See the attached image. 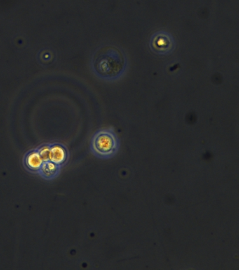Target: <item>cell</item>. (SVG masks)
I'll return each instance as SVG.
<instances>
[{
	"instance_id": "6da1fadb",
	"label": "cell",
	"mask_w": 239,
	"mask_h": 270,
	"mask_svg": "<svg viewBox=\"0 0 239 270\" xmlns=\"http://www.w3.org/2000/svg\"><path fill=\"white\" fill-rule=\"evenodd\" d=\"M93 66L98 76L112 81L118 79L124 73L126 59L120 49L112 45H106L96 52Z\"/></svg>"
},
{
	"instance_id": "7a4b0ae2",
	"label": "cell",
	"mask_w": 239,
	"mask_h": 270,
	"mask_svg": "<svg viewBox=\"0 0 239 270\" xmlns=\"http://www.w3.org/2000/svg\"><path fill=\"white\" fill-rule=\"evenodd\" d=\"M120 139L112 128L99 130L92 138L90 150L94 156L101 159L114 157L120 151Z\"/></svg>"
},
{
	"instance_id": "3957f363",
	"label": "cell",
	"mask_w": 239,
	"mask_h": 270,
	"mask_svg": "<svg viewBox=\"0 0 239 270\" xmlns=\"http://www.w3.org/2000/svg\"><path fill=\"white\" fill-rule=\"evenodd\" d=\"M152 50L158 55H168L176 48L174 36L166 31H158L152 36L150 42Z\"/></svg>"
},
{
	"instance_id": "277c9868",
	"label": "cell",
	"mask_w": 239,
	"mask_h": 270,
	"mask_svg": "<svg viewBox=\"0 0 239 270\" xmlns=\"http://www.w3.org/2000/svg\"><path fill=\"white\" fill-rule=\"evenodd\" d=\"M50 144V161L61 167L67 164L70 159V153L68 148L60 143H52Z\"/></svg>"
},
{
	"instance_id": "5b68a950",
	"label": "cell",
	"mask_w": 239,
	"mask_h": 270,
	"mask_svg": "<svg viewBox=\"0 0 239 270\" xmlns=\"http://www.w3.org/2000/svg\"><path fill=\"white\" fill-rule=\"evenodd\" d=\"M44 163L36 149L28 151L24 156V165L25 168L32 173L38 174Z\"/></svg>"
},
{
	"instance_id": "8992f818",
	"label": "cell",
	"mask_w": 239,
	"mask_h": 270,
	"mask_svg": "<svg viewBox=\"0 0 239 270\" xmlns=\"http://www.w3.org/2000/svg\"><path fill=\"white\" fill-rule=\"evenodd\" d=\"M61 168L62 167L56 164L54 162H44L38 174L46 180H53L60 175Z\"/></svg>"
},
{
	"instance_id": "52a82bcc",
	"label": "cell",
	"mask_w": 239,
	"mask_h": 270,
	"mask_svg": "<svg viewBox=\"0 0 239 270\" xmlns=\"http://www.w3.org/2000/svg\"><path fill=\"white\" fill-rule=\"evenodd\" d=\"M38 152H39L40 156L42 158L44 162L50 161V144H43L42 145L38 146L36 148Z\"/></svg>"
}]
</instances>
